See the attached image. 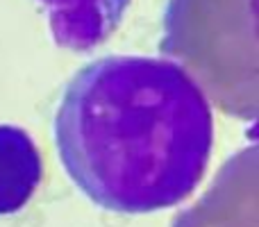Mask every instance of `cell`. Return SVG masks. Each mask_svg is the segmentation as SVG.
Here are the masks:
<instances>
[{"mask_svg": "<svg viewBox=\"0 0 259 227\" xmlns=\"http://www.w3.org/2000/svg\"><path fill=\"white\" fill-rule=\"evenodd\" d=\"M68 177L98 207L150 214L191 196L209 164L211 107L168 59L114 55L73 75L55 116Z\"/></svg>", "mask_w": 259, "mask_h": 227, "instance_id": "6da1fadb", "label": "cell"}, {"mask_svg": "<svg viewBox=\"0 0 259 227\" xmlns=\"http://www.w3.org/2000/svg\"><path fill=\"white\" fill-rule=\"evenodd\" d=\"M159 50L232 118L255 120L259 55L255 0H168Z\"/></svg>", "mask_w": 259, "mask_h": 227, "instance_id": "7a4b0ae2", "label": "cell"}, {"mask_svg": "<svg viewBox=\"0 0 259 227\" xmlns=\"http://www.w3.org/2000/svg\"><path fill=\"white\" fill-rule=\"evenodd\" d=\"M39 3L48 14L55 43L87 53L112 36L130 0H39Z\"/></svg>", "mask_w": 259, "mask_h": 227, "instance_id": "3957f363", "label": "cell"}, {"mask_svg": "<svg viewBox=\"0 0 259 227\" xmlns=\"http://www.w3.org/2000/svg\"><path fill=\"white\" fill-rule=\"evenodd\" d=\"M41 152L25 129L0 125V216L21 211L41 184Z\"/></svg>", "mask_w": 259, "mask_h": 227, "instance_id": "277c9868", "label": "cell"}]
</instances>
